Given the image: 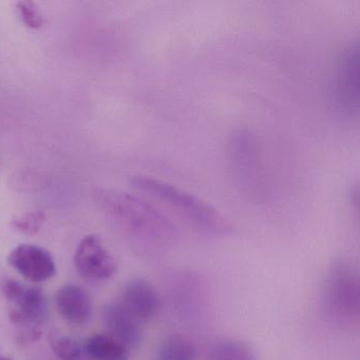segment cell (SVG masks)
I'll return each mask as SVG.
<instances>
[{
    "label": "cell",
    "mask_w": 360,
    "mask_h": 360,
    "mask_svg": "<svg viewBox=\"0 0 360 360\" xmlns=\"http://www.w3.org/2000/svg\"><path fill=\"white\" fill-rule=\"evenodd\" d=\"M134 185L143 193L163 202L176 214L186 219L203 233L214 236L227 235L231 227L218 210L191 193L174 185L147 176L134 179Z\"/></svg>",
    "instance_id": "6da1fadb"
},
{
    "label": "cell",
    "mask_w": 360,
    "mask_h": 360,
    "mask_svg": "<svg viewBox=\"0 0 360 360\" xmlns=\"http://www.w3.org/2000/svg\"><path fill=\"white\" fill-rule=\"evenodd\" d=\"M326 316L339 326H354L359 320L360 284L351 263L336 260L328 267L322 288Z\"/></svg>",
    "instance_id": "7a4b0ae2"
},
{
    "label": "cell",
    "mask_w": 360,
    "mask_h": 360,
    "mask_svg": "<svg viewBox=\"0 0 360 360\" xmlns=\"http://www.w3.org/2000/svg\"><path fill=\"white\" fill-rule=\"evenodd\" d=\"M1 292L8 303L10 320L18 328L20 338L37 340L47 318V301L43 290L7 278L1 283Z\"/></svg>",
    "instance_id": "3957f363"
},
{
    "label": "cell",
    "mask_w": 360,
    "mask_h": 360,
    "mask_svg": "<svg viewBox=\"0 0 360 360\" xmlns=\"http://www.w3.org/2000/svg\"><path fill=\"white\" fill-rule=\"evenodd\" d=\"M115 214L125 219L132 227L162 244L174 242L178 236L176 226L153 206L134 195L122 193L101 195Z\"/></svg>",
    "instance_id": "277c9868"
},
{
    "label": "cell",
    "mask_w": 360,
    "mask_h": 360,
    "mask_svg": "<svg viewBox=\"0 0 360 360\" xmlns=\"http://www.w3.org/2000/svg\"><path fill=\"white\" fill-rule=\"evenodd\" d=\"M334 96L341 110L349 115L359 108V41L353 39L342 51L334 77Z\"/></svg>",
    "instance_id": "5b68a950"
},
{
    "label": "cell",
    "mask_w": 360,
    "mask_h": 360,
    "mask_svg": "<svg viewBox=\"0 0 360 360\" xmlns=\"http://www.w3.org/2000/svg\"><path fill=\"white\" fill-rule=\"evenodd\" d=\"M75 264L88 279H109L117 273V263L98 236H86L75 255Z\"/></svg>",
    "instance_id": "8992f818"
},
{
    "label": "cell",
    "mask_w": 360,
    "mask_h": 360,
    "mask_svg": "<svg viewBox=\"0 0 360 360\" xmlns=\"http://www.w3.org/2000/svg\"><path fill=\"white\" fill-rule=\"evenodd\" d=\"M8 263L32 283L47 281L56 275V261L51 252L33 244L16 246L8 256Z\"/></svg>",
    "instance_id": "52a82bcc"
},
{
    "label": "cell",
    "mask_w": 360,
    "mask_h": 360,
    "mask_svg": "<svg viewBox=\"0 0 360 360\" xmlns=\"http://www.w3.org/2000/svg\"><path fill=\"white\" fill-rule=\"evenodd\" d=\"M122 305L139 322L148 321L159 313L161 300L153 284L146 280L136 279L124 288Z\"/></svg>",
    "instance_id": "ba28073f"
},
{
    "label": "cell",
    "mask_w": 360,
    "mask_h": 360,
    "mask_svg": "<svg viewBox=\"0 0 360 360\" xmlns=\"http://www.w3.org/2000/svg\"><path fill=\"white\" fill-rule=\"evenodd\" d=\"M56 307L65 320L73 324H84L92 315V301L81 286L66 284L56 294Z\"/></svg>",
    "instance_id": "9c48e42d"
},
{
    "label": "cell",
    "mask_w": 360,
    "mask_h": 360,
    "mask_svg": "<svg viewBox=\"0 0 360 360\" xmlns=\"http://www.w3.org/2000/svg\"><path fill=\"white\" fill-rule=\"evenodd\" d=\"M229 153L236 179L241 184H248L257 170V149L254 139L246 132H238L231 139Z\"/></svg>",
    "instance_id": "30bf717a"
},
{
    "label": "cell",
    "mask_w": 360,
    "mask_h": 360,
    "mask_svg": "<svg viewBox=\"0 0 360 360\" xmlns=\"http://www.w3.org/2000/svg\"><path fill=\"white\" fill-rule=\"evenodd\" d=\"M104 319L111 334L128 349L136 347L142 341L140 322L124 309L122 304H111L106 307Z\"/></svg>",
    "instance_id": "8fae6325"
},
{
    "label": "cell",
    "mask_w": 360,
    "mask_h": 360,
    "mask_svg": "<svg viewBox=\"0 0 360 360\" xmlns=\"http://www.w3.org/2000/svg\"><path fill=\"white\" fill-rule=\"evenodd\" d=\"M92 360H129V349L110 334H94L86 341Z\"/></svg>",
    "instance_id": "7c38bea8"
},
{
    "label": "cell",
    "mask_w": 360,
    "mask_h": 360,
    "mask_svg": "<svg viewBox=\"0 0 360 360\" xmlns=\"http://www.w3.org/2000/svg\"><path fill=\"white\" fill-rule=\"evenodd\" d=\"M195 347L191 340L182 336L168 337L158 353L157 360H195Z\"/></svg>",
    "instance_id": "4fadbf2b"
},
{
    "label": "cell",
    "mask_w": 360,
    "mask_h": 360,
    "mask_svg": "<svg viewBox=\"0 0 360 360\" xmlns=\"http://www.w3.org/2000/svg\"><path fill=\"white\" fill-rule=\"evenodd\" d=\"M48 342L54 355L60 360H77L81 356L82 347L79 341L60 330L50 333Z\"/></svg>",
    "instance_id": "5bb4252c"
},
{
    "label": "cell",
    "mask_w": 360,
    "mask_h": 360,
    "mask_svg": "<svg viewBox=\"0 0 360 360\" xmlns=\"http://www.w3.org/2000/svg\"><path fill=\"white\" fill-rule=\"evenodd\" d=\"M212 360H257V358L245 343L236 339H226L214 345Z\"/></svg>",
    "instance_id": "9a60e30c"
},
{
    "label": "cell",
    "mask_w": 360,
    "mask_h": 360,
    "mask_svg": "<svg viewBox=\"0 0 360 360\" xmlns=\"http://www.w3.org/2000/svg\"><path fill=\"white\" fill-rule=\"evenodd\" d=\"M44 220H45V214L43 212H31L14 220L13 225L18 231L27 235H34L41 229Z\"/></svg>",
    "instance_id": "2e32d148"
},
{
    "label": "cell",
    "mask_w": 360,
    "mask_h": 360,
    "mask_svg": "<svg viewBox=\"0 0 360 360\" xmlns=\"http://www.w3.org/2000/svg\"><path fill=\"white\" fill-rule=\"evenodd\" d=\"M18 13L28 28L39 29L43 26V18L37 6L31 1H20L18 4Z\"/></svg>",
    "instance_id": "e0dca14e"
},
{
    "label": "cell",
    "mask_w": 360,
    "mask_h": 360,
    "mask_svg": "<svg viewBox=\"0 0 360 360\" xmlns=\"http://www.w3.org/2000/svg\"><path fill=\"white\" fill-rule=\"evenodd\" d=\"M0 360H12L11 358L5 357V356H0Z\"/></svg>",
    "instance_id": "ac0fdd59"
}]
</instances>
